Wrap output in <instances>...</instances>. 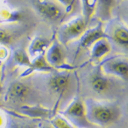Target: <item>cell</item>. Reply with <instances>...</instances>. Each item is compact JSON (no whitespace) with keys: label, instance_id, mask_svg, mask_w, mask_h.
<instances>
[{"label":"cell","instance_id":"6da1fadb","mask_svg":"<svg viewBox=\"0 0 128 128\" xmlns=\"http://www.w3.org/2000/svg\"><path fill=\"white\" fill-rule=\"evenodd\" d=\"M84 105L88 120L96 126H108L120 118L121 110L115 102L88 99Z\"/></svg>","mask_w":128,"mask_h":128},{"label":"cell","instance_id":"7a4b0ae2","mask_svg":"<svg viewBox=\"0 0 128 128\" xmlns=\"http://www.w3.org/2000/svg\"><path fill=\"white\" fill-rule=\"evenodd\" d=\"M61 114L75 128H96L88 120L84 102L79 98H74Z\"/></svg>","mask_w":128,"mask_h":128},{"label":"cell","instance_id":"3957f363","mask_svg":"<svg viewBox=\"0 0 128 128\" xmlns=\"http://www.w3.org/2000/svg\"><path fill=\"white\" fill-rule=\"evenodd\" d=\"M32 93L31 87L28 83L22 80H16L8 86L4 95V100L8 104L20 105V107L30 104Z\"/></svg>","mask_w":128,"mask_h":128},{"label":"cell","instance_id":"277c9868","mask_svg":"<svg viewBox=\"0 0 128 128\" xmlns=\"http://www.w3.org/2000/svg\"><path fill=\"white\" fill-rule=\"evenodd\" d=\"M47 87L53 95L62 99L71 89L73 77L70 71H55L48 74Z\"/></svg>","mask_w":128,"mask_h":128},{"label":"cell","instance_id":"5b68a950","mask_svg":"<svg viewBox=\"0 0 128 128\" xmlns=\"http://www.w3.org/2000/svg\"><path fill=\"white\" fill-rule=\"evenodd\" d=\"M87 22L83 16H77L67 23L63 24L58 31V40L61 44L68 43L80 38L87 28Z\"/></svg>","mask_w":128,"mask_h":128},{"label":"cell","instance_id":"8992f818","mask_svg":"<svg viewBox=\"0 0 128 128\" xmlns=\"http://www.w3.org/2000/svg\"><path fill=\"white\" fill-rule=\"evenodd\" d=\"M101 70L104 74L112 78L127 81L128 80V61L126 57L116 56L104 62Z\"/></svg>","mask_w":128,"mask_h":128},{"label":"cell","instance_id":"52a82bcc","mask_svg":"<svg viewBox=\"0 0 128 128\" xmlns=\"http://www.w3.org/2000/svg\"><path fill=\"white\" fill-rule=\"evenodd\" d=\"M44 55L46 62L53 69L62 71H70L73 69V68L66 64L63 50L57 41L50 45Z\"/></svg>","mask_w":128,"mask_h":128},{"label":"cell","instance_id":"ba28073f","mask_svg":"<svg viewBox=\"0 0 128 128\" xmlns=\"http://www.w3.org/2000/svg\"><path fill=\"white\" fill-rule=\"evenodd\" d=\"M111 78L112 77L104 74L101 69L96 70L90 76L89 80L90 87L92 88V92H95V94L100 96H105L111 92L114 88V84Z\"/></svg>","mask_w":128,"mask_h":128},{"label":"cell","instance_id":"9c48e42d","mask_svg":"<svg viewBox=\"0 0 128 128\" xmlns=\"http://www.w3.org/2000/svg\"><path fill=\"white\" fill-rule=\"evenodd\" d=\"M34 5L38 14L47 20L56 22L63 16L62 7L51 0H34Z\"/></svg>","mask_w":128,"mask_h":128},{"label":"cell","instance_id":"30bf717a","mask_svg":"<svg viewBox=\"0 0 128 128\" xmlns=\"http://www.w3.org/2000/svg\"><path fill=\"white\" fill-rule=\"evenodd\" d=\"M106 38H107V35L104 31L102 24H98L95 28L86 29L84 31V32L80 38L79 47L80 49L90 48L96 41Z\"/></svg>","mask_w":128,"mask_h":128},{"label":"cell","instance_id":"8fae6325","mask_svg":"<svg viewBox=\"0 0 128 128\" xmlns=\"http://www.w3.org/2000/svg\"><path fill=\"white\" fill-rule=\"evenodd\" d=\"M18 113L24 117H29L32 119H44L50 116L51 110L40 105L28 104L20 106L18 108Z\"/></svg>","mask_w":128,"mask_h":128},{"label":"cell","instance_id":"7c38bea8","mask_svg":"<svg viewBox=\"0 0 128 128\" xmlns=\"http://www.w3.org/2000/svg\"><path fill=\"white\" fill-rule=\"evenodd\" d=\"M55 71L49 65L48 62L45 60L44 56H40L36 58L32 59L31 62V64L28 68L23 72V74L20 75V77L26 78L28 76L31 75L35 72H40V73H51V72Z\"/></svg>","mask_w":128,"mask_h":128},{"label":"cell","instance_id":"4fadbf2b","mask_svg":"<svg viewBox=\"0 0 128 128\" xmlns=\"http://www.w3.org/2000/svg\"><path fill=\"white\" fill-rule=\"evenodd\" d=\"M50 45V41L43 37H36L32 40L28 47V54L31 60L36 58L40 56H44L47 49Z\"/></svg>","mask_w":128,"mask_h":128},{"label":"cell","instance_id":"5bb4252c","mask_svg":"<svg viewBox=\"0 0 128 128\" xmlns=\"http://www.w3.org/2000/svg\"><path fill=\"white\" fill-rule=\"evenodd\" d=\"M111 49H112L111 44L107 40V38H102L96 41L92 46V50H90L92 59L94 61H98L104 58L110 53Z\"/></svg>","mask_w":128,"mask_h":128},{"label":"cell","instance_id":"9a60e30c","mask_svg":"<svg viewBox=\"0 0 128 128\" xmlns=\"http://www.w3.org/2000/svg\"><path fill=\"white\" fill-rule=\"evenodd\" d=\"M110 38H112L115 44L123 47L126 50L128 46V30L123 24L115 25L111 31Z\"/></svg>","mask_w":128,"mask_h":128},{"label":"cell","instance_id":"2e32d148","mask_svg":"<svg viewBox=\"0 0 128 128\" xmlns=\"http://www.w3.org/2000/svg\"><path fill=\"white\" fill-rule=\"evenodd\" d=\"M5 128H40V125L35 121L28 119H20V117H8Z\"/></svg>","mask_w":128,"mask_h":128},{"label":"cell","instance_id":"e0dca14e","mask_svg":"<svg viewBox=\"0 0 128 128\" xmlns=\"http://www.w3.org/2000/svg\"><path fill=\"white\" fill-rule=\"evenodd\" d=\"M115 0H98L95 12L102 20H106L111 15V10Z\"/></svg>","mask_w":128,"mask_h":128},{"label":"cell","instance_id":"ac0fdd59","mask_svg":"<svg viewBox=\"0 0 128 128\" xmlns=\"http://www.w3.org/2000/svg\"><path fill=\"white\" fill-rule=\"evenodd\" d=\"M13 61L16 65L20 66V67H26L28 68L31 64L32 60L28 56V52L22 49L16 50L14 52L13 55Z\"/></svg>","mask_w":128,"mask_h":128},{"label":"cell","instance_id":"d6986e66","mask_svg":"<svg viewBox=\"0 0 128 128\" xmlns=\"http://www.w3.org/2000/svg\"><path fill=\"white\" fill-rule=\"evenodd\" d=\"M98 0H82L83 2V17L86 22H90L92 16H93L95 10H96V4Z\"/></svg>","mask_w":128,"mask_h":128},{"label":"cell","instance_id":"ffe728a7","mask_svg":"<svg viewBox=\"0 0 128 128\" xmlns=\"http://www.w3.org/2000/svg\"><path fill=\"white\" fill-rule=\"evenodd\" d=\"M50 125L54 128H75L62 114H56L51 118Z\"/></svg>","mask_w":128,"mask_h":128},{"label":"cell","instance_id":"44dd1931","mask_svg":"<svg viewBox=\"0 0 128 128\" xmlns=\"http://www.w3.org/2000/svg\"><path fill=\"white\" fill-rule=\"evenodd\" d=\"M14 34L8 29L0 28V44L6 45L10 44L14 40Z\"/></svg>","mask_w":128,"mask_h":128},{"label":"cell","instance_id":"7402d4cb","mask_svg":"<svg viewBox=\"0 0 128 128\" xmlns=\"http://www.w3.org/2000/svg\"><path fill=\"white\" fill-rule=\"evenodd\" d=\"M56 1L59 2L62 5L66 8L67 12H69V11H71L72 9H73L76 0H56Z\"/></svg>","mask_w":128,"mask_h":128},{"label":"cell","instance_id":"603a6c76","mask_svg":"<svg viewBox=\"0 0 128 128\" xmlns=\"http://www.w3.org/2000/svg\"><path fill=\"white\" fill-rule=\"evenodd\" d=\"M8 116L6 114L5 111L0 109V128H5L7 124Z\"/></svg>","mask_w":128,"mask_h":128},{"label":"cell","instance_id":"cb8c5ba5","mask_svg":"<svg viewBox=\"0 0 128 128\" xmlns=\"http://www.w3.org/2000/svg\"><path fill=\"white\" fill-rule=\"evenodd\" d=\"M8 56V50L4 45L0 44V62L2 63V62L4 59L7 58Z\"/></svg>","mask_w":128,"mask_h":128},{"label":"cell","instance_id":"d4e9b609","mask_svg":"<svg viewBox=\"0 0 128 128\" xmlns=\"http://www.w3.org/2000/svg\"><path fill=\"white\" fill-rule=\"evenodd\" d=\"M40 128H54L50 124H40Z\"/></svg>","mask_w":128,"mask_h":128},{"label":"cell","instance_id":"484cf974","mask_svg":"<svg viewBox=\"0 0 128 128\" xmlns=\"http://www.w3.org/2000/svg\"><path fill=\"white\" fill-rule=\"evenodd\" d=\"M0 65H1V62H0ZM0 92H1V72H0Z\"/></svg>","mask_w":128,"mask_h":128}]
</instances>
